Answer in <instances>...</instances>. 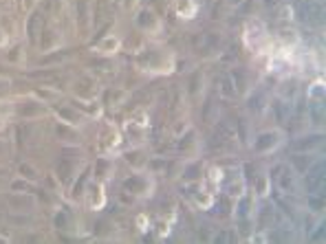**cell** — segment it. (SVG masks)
Listing matches in <instances>:
<instances>
[{"mask_svg": "<svg viewBox=\"0 0 326 244\" xmlns=\"http://www.w3.org/2000/svg\"><path fill=\"white\" fill-rule=\"evenodd\" d=\"M244 40H247V44H249L254 51H256V42H258V40H267V31H264V27L258 22V20H251V22L247 24Z\"/></svg>", "mask_w": 326, "mask_h": 244, "instance_id": "1", "label": "cell"}, {"mask_svg": "<svg viewBox=\"0 0 326 244\" xmlns=\"http://www.w3.org/2000/svg\"><path fill=\"white\" fill-rule=\"evenodd\" d=\"M150 181L148 176H132L130 181L124 183V189L128 194H134V196H148L150 189H144V183Z\"/></svg>", "mask_w": 326, "mask_h": 244, "instance_id": "2", "label": "cell"}, {"mask_svg": "<svg viewBox=\"0 0 326 244\" xmlns=\"http://www.w3.org/2000/svg\"><path fill=\"white\" fill-rule=\"evenodd\" d=\"M278 137H280L278 132H264V134H260L258 139H256V150H258V152H269V150L278 148L280 141H274V139H278Z\"/></svg>", "mask_w": 326, "mask_h": 244, "instance_id": "3", "label": "cell"}, {"mask_svg": "<svg viewBox=\"0 0 326 244\" xmlns=\"http://www.w3.org/2000/svg\"><path fill=\"white\" fill-rule=\"evenodd\" d=\"M137 22H139V27H141L144 33H154V31L159 29V18H154L152 11H141L139 18H137Z\"/></svg>", "mask_w": 326, "mask_h": 244, "instance_id": "4", "label": "cell"}, {"mask_svg": "<svg viewBox=\"0 0 326 244\" xmlns=\"http://www.w3.org/2000/svg\"><path fill=\"white\" fill-rule=\"evenodd\" d=\"M174 11H177L183 20H190L196 14V5H194V0H177V2H174Z\"/></svg>", "mask_w": 326, "mask_h": 244, "instance_id": "5", "label": "cell"}, {"mask_svg": "<svg viewBox=\"0 0 326 244\" xmlns=\"http://www.w3.org/2000/svg\"><path fill=\"white\" fill-rule=\"evenodd\" d=\"M121 46V42L115 38V35H108V40H104L101 44H95V48L99 53H104V55H113V53H117Z\"/></svg>", "mask_w": 326, "mask_h": 244, "instance_id": "6", "label": "cell"}, {"mask_svg": "<svg viewBox=\"0 0 326 244\" xmlns=\"http://www.w3.org/2000/svg\"><path fill=\"white\" fill-rule=\"evenodd\" d=\"M88 196H91V207L93 209H99L101 205H104V200H106V196H104V187L101 185H95V192L93 194H88Z\"/></svg>", "mask_w": 326, "mask_h": 244, "instance_id": "7", "label": "cell"}, {"mask_svg": "<svg viewBox=\"0 0 326 244\" xmlns=\"http://www.w3.org/2000/svg\"><path fill=\"white\" fill-rule=\"evenodd\" d=\"M267 192H269L267 176H258L256 178V194H258V196H267Z\"/></svg>", "mask_w": 326, "mask_h": 244, "instance_id": "8", "label": "cell"}, {"mask_svg": "<svg viewBox=\"0 0 326 244\" xmlns=\"http://www.w3.org/2000/svg\"><path fill=\"white\" fill-rule=\"evenodd\" d=\"M20 176L27 178V181H35V178H38V172H35V169L31 168V165L22 163V165H20Z\"/></svg>", "mask_w": 326, "mask_h": 244, "instance_id": "9", "label": "cell"}, {"mask_svg": "<svg viewBox=\"0 0 326 244\" xmlns=\"http://www.w3.org/2000/svg\"><path fill=\"white\" fill-rule=\"evenodd\" d=\"M9 60H11V62H16V60H22V48H20V46H14V48H11Z\"/></svg>", "mask_w": 326, "mask_h": 244, "instance_id": "10", "label": "cell"}, {"mask_svg": "<svg viewBox=\"0 0 326 244\" xmlns=\"http://www.w3.org/2000/svg\"><path fill=\"white\" fill-rule=\"evenodd\" d=\"M134 2H137V0H128V7H132V5H134Z\"/></svg>", "mask_w": 326, "mask_h": 244, "instance_id": "11", "label": "cell"}, {"mask_svg": "<svg viewBox=\"0 0 326 244\" xmlns=\"http://www.w3.org/2000/svg\"><path fill=\"white\" fill-rule=\"evenodd\" d=\"M0 2H5V0H0Z\"/></svg>", "mask_w": 326, "mask_h": 244, "instance_id": "12", "label": "cell"}]
</instances>
